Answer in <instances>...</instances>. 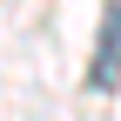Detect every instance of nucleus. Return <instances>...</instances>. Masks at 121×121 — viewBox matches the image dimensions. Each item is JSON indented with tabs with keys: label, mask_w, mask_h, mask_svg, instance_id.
<instances>
[{
	"label": "nucleus",
	"mask_w": 121,
	"mask_h": 121,
	"mask_svg": "<svg viewBox=\"0 0 121 121\" xmlns=\"http://www.w3.org/2000/svg\"><path fill=\"white\" fill-rule=\"evenodd\" d=\"M87 87H94V94H114V87H121V0H108V13H101V34H94V67H87Z\"/></svg>",
	"instance_id": "f257e3e1"
}]
</instances>
